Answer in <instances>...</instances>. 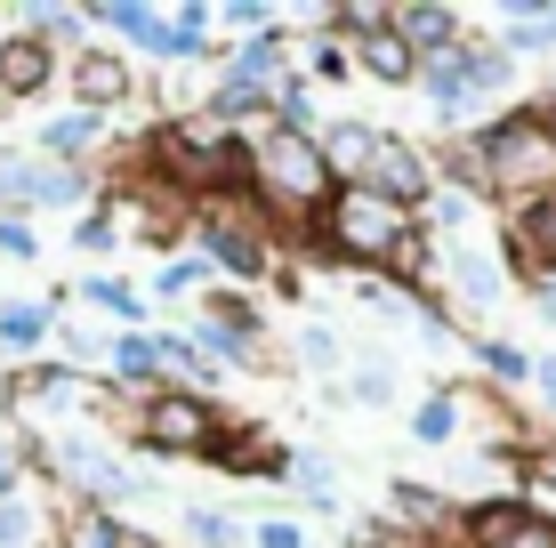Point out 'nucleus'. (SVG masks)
Returning <instances> with one entry per match:
<instances>
[{"instance_id": "ddd939ff", "label": "nucleus", "mask_w": 556, "mask_h": 548, "mask_svg": "<svg viewBox=\"0 0 556 548\" xmlns=\"http://www.w3.org/2000/svg\"><path fill=\"white\" fill-rule=\"evenodd\" d=\"M395 33L412 41V56L428 65V56H452L459 41H468V25H459V9H435V0H404V9H388Z\"/></svg>"}, {"instance_id": "473e14b6", "label": "nucleus", "mask_w": 556, "mask_h": 548, "mask_svg": "<svg viewBox=\"0 0 556 548\" xmlns=\"http://www.w3.org/2000/svg\"><path fill=\"white\" fill-rule=\"evenodd\" d=\"M306 65H315V73H331V81H348V49H339V41H315V49H306Z\"/></svg>"}, {"instance_id": "423d86ee", "label": "nucleus", "mask_w": 556, "mask_h": 548, "mask_svg": "<svg viewBox=\"0 0 556 548\" xmlns=\"http://www.w3.org/2000/svg\"><path fill=\"white\" fill-rule=\"evenodd\" d=\"M459 540H468V548H556V517L532 508L525 493L468 500V508H459Z\"/></svg>"}, {"instance_id": "393cba45", "label": "nucleus", "mask_w": 556, "mask_h": 548, "mask_svg": "<svg viewBox=\"0 0 556 548\" xmlns=\"http://www.w3.org/2000/svg\"><path fill=\"white\" fill-rule=\"evenodd\" d=\"M202 282H210L202 258H178V251H169L162 267H153V298H186V291H202Z\"/></svg>"}, {"instance_id": "f8f14e48", "label": "nucleus", "mask_w": 556, "mask_h": 548, "mask_svg": "<svg viewBox=\"0 0 556 548\" xmlns=\"http://www.w3.org/2000/svg\"><path fill=\"white\" fill-rule=\"evenodd\" d=\"M73 98H81V113H113L138 98V81H129V65L113 49H81L73 56Z\"/></svg>"}, {"instance_id": "6ab92c4d", "label": "nucleus", "mask_w": 556, "mask_h": 548, "mask_svg": "<svg viewBox=\"0 0 556 548\" xmlns=\"http://www.w3.org/2000/svg\"><path fill=\"white\" fill-rule=\"evenodd\" d=\"M49 331H56V307H49V298H25V307H0V347L33 355Z\"/></svg>"}, {"instance_id": "1a4fd4ad", "label": "nucleus", "mask_w": 556, "mask_h": 548, "mask_svg": "<svg viewBox=\"0 0 556 548\" xmlns=\"http://www.w3.org/2000/svg\"><path fill=\"white\" fill-rule=\"evenodd\" d=\"M435 267L459 282V298H468V307H501V298H508V267H501V258H492L476 234L444 242V251H435Z\"/></svg>"}, {"instance_id": "4c0bfd02", "label": "nucleus", "mask_w": 556, "mask_h": 548, "mask_svg": "<svg viewBox=\"0 0 556 548\" xmlns=\"http://www.w3.org/2000/svg\"><path fill=\"white\" fill-rule=\"evenodd\" d=\"M532 113H541V122H548V138H556V98H541V105H532Z\"/></svg>"}, {"instance_id": "7c9ffc66", "label": "nucleus", "mask_w": 556, "mask_h": 548, "mask_svg": "<svg viewBox=\"0 0 556 548\" xmlns=\"http://www.w3.org/2000/svg\"><path fill=\"white\" fill-rule=\"evenodd\" d=\"M0 258H41V234H33V218H0Z\"/></svg>"}, {"instance_id": "bb28decb", "label": "nucleus", "mask_w": 556, "mask_h": 548, "mask_svg": "<svg viewBox=\"0 0 556 548\" xmlns=\"http://www.w3.org/2000/svg\"><path fill=\"white\" fill-rule=\"evenodd\" d=\"M242 548H315V540H306V524H291V517H266V524L242 533Z\"/></svg>"}, {"instance_id": "2eb2a0df", "label": "nucleus", "mask_w": 556, "mask_h": 548, "mask_svg": "<svg viewBox=\"0 0 556 548\" xmlns=\"http://www.w3.org/2000/svg\"><path fill=\"white\" fill-rule=\"evenodd\" d=\"M492 25H501V49H508V56H541V49H556V9L501 0V9H492Z\"/></svg>"}, {"instance_id": "a211bd4d", "label": "nucleus", "mask_w": 556, "mask_h": 548, "mask_svg": "<svg viewBox=\"0 0 556 548\" xmlns=\"http://www.w3.org/2000/svg\"><path fill=\"white\" fill-rule=\"evenodd\" d=\"M105 129H113V122H105V113H56V122L41 129V154L73 169V154H89V145H98V138H105Z\"/></svg>"}, {"instance_id": "7ed1b4c3", "label": "nucleus", "mask_w": 556, "mask_h": 548, "mask_svg": "<svg viewBox=\"0 0 556 548\" xmlns=\"http://www.w3.org/2000/svg\"><path fill=\"white\" fill-rule=\"evenodd\" d=\"M484 138V162H492V194H501V211L508 202H532V194H556V138H548V122L532 105H516L501 113L492 129H476Z\"/></svg>"}, {"instance_id": "20e7f679", "label": "nucleus", "mask_w": 556, "mask_h": 548, "mask_svg": "<svg viewBox=\"0 0 556 548\" xmlns=\"http://www.w3.org/2000/svg\"><path fill=\"white\" fill-rule=\"evenodd\" d=\"M153 460H218L226 451V420L210 395H186V387H162L138 404V428H129Z\"/></svg>"}, {"instance_id": "39448f33", "label": "nucleus", "mask_w": 556, "mask_h": 548, "mask_svg": "<svg viewBox=\"0 0 556 548\" xmlns=\"http://www.w3.org/2000/svg\"><path fill=\"white\" fill-rule=\"evenodd\" d=\"M194 258L210 275L266 282V267H275V234H266L258 211H235V194H210L194 211Z\"/></svg>"}, {"instance_id": "f03ea898", "label": "nucleus", "mask_w": 556, "mask_h": 548, "mask_svg": "<svg viewBox=\"0 0 556 548\" xmlns=\"http://www.w3.org/2000/svg\"><path fill=\"white\" fill-rule=\"evenodd\" d=\"M404 242H419V211L371 194V186H339L331 211L315 218V251L331 267H355V275H388Z\"/></svg>"}, {"instance_id": "5701e85b", "label": "nucleus", "mask_w": 556, "mask_h": 548, "mask_svg": "<svg viewBox=\"0 0 556 548\" xmlns=\"http://www.w3.org/2000/svg\"><path fill=\"white\" fill-rule=\"evenodd\" d=\"M339 395H348V404H363V411H379V404L395 395V371L379 364V355H363V364L348 371V380H339Z\"/></svg>"}, {"instance_id": "4468645a", "label": "nucleus", "mask_w": 556, "mask_h": 548, "mask_svg": "<svg viewBox=\"0 0 556 548\" xmlns=\"http://www.w3.org/2000/svg\"><path fill=\"white\" fill-rule=\"evenodd\" d=\"M202 347V364L210 371H266L258 364V331H242V323H218V315H194V331H186Z\"/></svg>"}, {"instance_id": "c85d7f7f", "label": "nucleus", "mask_w": 556, "mask_h": 548, "mask_svg": "<svg viewBox=\"0 0 556 548\" xmlns=\"http://www.w3.org/2000/svg\"><path fill=\"white\" fill-rule=\"evenodd\" d=\"M73 242H81V251H89V258H105V251H113V242H122V226H113V218H105V202H98V211H81V226H73Z\"/></svg>"}, {"instance_id": "e433bc0d", "label": "nucleus", "mask_w": 556, "mask_h": 548, "mask_svg": "<svg viewBox=\"0 0 556 548\" xmlns=\"http://www.w3.org/2000/svg\"><path fill=\"white\" fill-rule=\"evenodd\" d=\"M532 307H541V315H548V323H556V282H541V298H532Z\"/></svg>"}, {"instance_id": "f3484780", "label": "nucleus", "mask_w": 556, "mask_h": 548, "mask_svg": "<svg viewBox=\"0 0 556 548\" xmlns=\"http://www.w3.org/2000/svg\"><path fill=\"white\" fill-rule=\"evenodd\" d=\"M459 65H468V81H476V98H484V105H501L516 89V56L501 41H459Z\"/></svg>"}, {"instance_id": "cd10ccee", "label": "nucleus", "mask_w": 556, "mask_h": 548, "mask_svg": "<svg viewBox=\"0 0 556 548\" xmlns=\"http://www.w3.org/2000/svg\"><path fill=\"white\" fill-rule=\"evenodd\" d=\"M33 540H41V517L25 500H0V548H33Z\"/></svg>"}, {"instance_id": "c756f323", "label": "nucleus", "mask_w": 556, "mask_h": 548, "mask_svg": "<svg viewBox=\"0 0 556 548\" xmlns=\"http://www.w3.org/2000/svg\"><path fill=\"white\" fill-rule=\"evenodd\" d=\"M186 533H194L202 548H242V524H226V517H210V508H194V517H186Z\"/></svg>"}, {"instance_id": "aec40b11", "label": "nucleus", "mask_w": 556, "mask_h": 548, "mask_svg": "<svg viewBox=\"0 0 556 548\" xmlns=\"http://www.w3.org/2000/svg\"><path fill=\"white\" fill-rule=\"evenodd\" d=\"M459 436V395L452 387H428L412 404V444H452Z\"/></svg>"}, {"instance_id": "f704fd0d", "label": "nucleus", "mask_w": 556, "mask_h": 548, "mask_svg": "<svg viewBox=\"0 0 556 548\" xmlns=\"http://www.w3.org/2000/svg\"><path fill=\"white\" fill-rule=\"evenodd\" d=\"M113 548H162L153 533H138V524H113Z\"/></svg>"}, {"instance_id": "412c9836", "label": "nucleus", "mask_w": 556, "mask_h": 548, "mask_svg": "<svg viewBox=\"0 0 556 548\" xmlns=\"http://www.w3.org/2000/svg\"><path fill=\"white\" fill-rule=\"evenodd\" d=\"M476 371H484L492 387H532V355L516 347V339H476Z\"/></svg>"}, {"instance_id": "a878e982", "label": "nucleus", "mask_w": 556, "mask_h": 548, "mask_svg": "<svg viewBox=\"0 0 556 548\" xmlns=\"http://www.w3.org/2000/svg\"><path fill=\"white\" fill-rule=\"evenodd\" d=\"M210 25H235V33H275V0H226V9H210Z\"/></svg>"}, {"instance_id": "9b49d317", "label": "nucleus", "mask_w": 556, "mask_h": 548, "mask_svg": "<svg viewBox=\"0 0 556 548\" xmlns=\"http://www.w3.org/2000/svg\"><path fill=\"white\" fill-rule=\"evenodd\" d=\"M371 145H379V129L355 122V113H339V122L315 129V154H323V169H331V186H363V169H371Z\"/></svg>"}, {"instance_id": "72a5a7b5", "label": "nucleus", "mask_w": 556, "mask_h": 548, "mask_svg": "<svg viewBox=\"0 0 556 548\" xmlns=\"http://www.w3.org/2000/svg\"><path fill=\"white\" fill-rule=\"evenodd\" d=\"M532 387H541V404L556 411V347H548V355H532Z\"/></svg>"}, {"instance_id": "c9c22d12", "label": "nucleus", "mask_w": 556, "mask_h": 548, "mask_svg": "<svg viewBox=\"0 0 556 548\" xmlns=\"http://www.w3.org/2000/svg\"><path fill=\"white\" fill-rule=\"evenodd\" d=\"M532 484H541V493H556V451H541V460H532Z\"/></svg>"}, {"instance_id": "6e6552de", "label": "nucleus", "mask_w": 556, "mask_h": 548, "mask_svg": "<svg viewBox=\"0 0 556 548\" xmlns=\"http://www.w3.org/2000/svg\"><path fill=\"white\" fill-rule=\"evenodd\" d=\"M508 258H516V275L556 282V194L508 202Z\"/></svg>"}, {"instance_id": "9d476101", "label": "nucleus", "mask_w": 556, "mask_h": 548, "mask_svg": "<svg viewBox=\"0 0 556 548\" xmlns=\"http://www.w3.org/2000/svg\"><path fill=\"white\" fill-rule=\"evenodd\" d=\"M49 73H56V49L41 41V33H9V41H0V105L41 98Z\"/></svg>"}, {"instance_id": "b1692460", "label": "nucleus", "mask_w": 556, "mask_h": 548, "mask_svg": "<svg viewBox=\"0 0 556 548\" xmlns=\"http://www.w3.org/2000/svg\"><path fill=\"white\" fill-rule=\"evenodd\" d=\"M299 355H306V371H323V380L348 364V347H339V331H331V323H299Z\"/></svg>"}, {"instance_id": "0eeeda50", "label": "nucleus", "mask_w": 556, "mask_h": 548, "mask_svg": "<svg viewBox=\"0 0 556 548\" xmlns=\"http://www.w3.org/2000/svg\"><path fill=\"white\" fill-rule=\"evenodd\" d=\"M363 186H371V194H388V202H404V211H419V202L435 194V162L419 154L412 138L379 129V145H371V169H363Z\"/></svg>"}, {"instance_id": "dca6fc26", "label": "nucleus", "mask_w": 556, "mask_h": 548, "mask_svg": "<svg viewBox=\"0 0 556 548\" xmlns=\"http://www.w3.org/2000/svg\"><path fill=\"white\" fill-rule=\"evenodd\" d=\"M73 298H81V307H98V315H113L122 331H153V298H138L122 275H81V291H73Z\"/></svg>"}, {"instance_id": "4be33fe9", "label": "nucleus", "mask_w": 556, "mask_h": 548, "mask_svg": "<svg viewBox=\"0 0 556 548\" xmlns=\"http://www.w3.org/2000/svg\"><path fill=\"white\" fill-rule=\"evenodd\" d=\"M468 218H476V202H468V194H452V186H435V194L419 202V226H435L444 242H459V234H468Z\"/></svg>"}, {"instance_id": "f257e3e1", "label": "nucleus", "mask_w": 556, "mask_h": 548, "mask_svg": "<svg viewBox=\"0 0 556 548\" xmlns=\"http://www.w3.org/2000/svg\"><path fill=\"white\" fill-rule=\"evenodd\" d=\"M242 186H251V211L258 218H291V226H306V218H323L331 211V169H323V154H315V138H291V129H251L242 138Z\"/></svg>"}, {"instance_id": "58836bf2", "label": "nucleus", "mask_w": 556, "mask_h": 548, "mask_svg": "<svg viewBox=\"0 0 556 548\" xmlns=\"http://www.w3.org/2000/svg\"><path fill=\"white\" fill-rule=\"evenodd\" d=\"M428 548H468V540H459V533H452V540H428Z\"/></svg>"}, {"instance_id": "2f4dec72", "label": "nucleus", "mask_w": 556, "mask_h": 548, "mask_svg": "<svg viewBox=\"0 0 556 548\" xmlns=\"http://www.w3.org/2000/svg\"><path fill=\"white\" fill-rule=\"evenodd\" d=\"M16 484H25V451H16L9 428H0V500H16Z\"/></svg>"}]
</instances>
